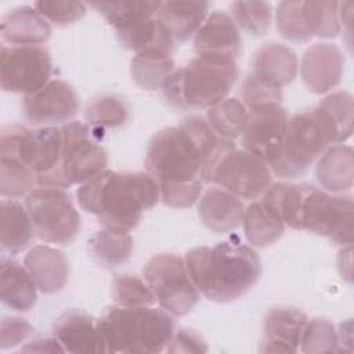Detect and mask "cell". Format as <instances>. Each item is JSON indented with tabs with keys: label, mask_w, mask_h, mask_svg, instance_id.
Masks as SVG:
<instances>
[{
	"label": "cell",
	"mask_w": 354,
	"mask_h": 354,
	"mask_svg": "<svg viewBox=\"0 0 354 354\" xmlns=\"http://www.w3.org/2000/svg\"><path fill=\"white\" fill-rule=\"evenodd\" d=\"M218 142L203 118L188 116L178 126L165 127L151 137L145 152L147 171L159 187L202 181L201 173Z\"/></svg>",
	"instance_id": "1"
},
{
	"label": "cell",
	"mask_w": 354,
	"mask_h": 354,
	"mask_svg": "<svg viewBox=\"0 0 354 354\" xmlns=\"http://www.w3.org/2000/svg\"><path fill=\"white\" fill-rule=\"evenodd\" d=\"M79 206L97 216L104 228L130 231L160 199L156 180L147 171L102 170L80 185Z\"/></svg>",
	"instance_id": "2"
},
{
	"label": "cell",
	"mask_w": 354,
	"mask_h": 354,
	"mask_svg": "<svg viewBox=\"0 0 354 354\" xmlns=\"http://www.w3.org/2000/svg\"><path fill=\"white\" fill-rule=\"evenodd\" d=\"M184 261L199 293L217 303L239 299L261 274L257 252L238 239L194 248L185 253Z\"/></svg>",
	"instance_id": "3"
},
{
	"label": "cell",
	"mask_w": 354,
	"mask_h": 354,
	"mask_svg": "<svg viewBox=\"0 0 354 354\" xmlns=\"http://www.w3.org/2000/svg\"><path fill=\"white\" fill-rule=\"evenodd\" d=\"M98 328L106 353H160L176 332L171 314L149 306H109L98 318Z\"/></svg>",
	"instance_id": "4"
},
{
	"label": "cell",
	"mask_w": 354,
	"mask_h": 354,
	"mask_svg": "<svg viewBox=\"0 0 354 354\" xmlns=\"http://www.w3.org/2000/svg\"><path fill=\"white\" fill-rule=\"evenodd\" d=\"M238 75L235 61L195 57L166 77L162 98L178 111L209 109L227 98Z\"/></svg>",
	"instance_id": "5"
},
{
	"label": "cell",
	"mask_w": 354,
	"mask_h": 354,
	"mask_svg": "<svg viewBox=\"0 0 354 354\" xmlns=\"http://www.w3.org/2000/svg\"><path fill=\"white\" fill-rule=\"evenodd\" d=\"M201 180L216 184L241 199L253 201L271 184V169L249 151L236 148L234 141L220 138L201 173Z\"/></svg>",
	"instance_id": "6"
},
{
	"label": "cell",
	"mask_w": 354,
	"mask_h": 354,
	"mask_svg": "<svg viewBox=\"0 0 354 354\" xmlns=\"http://www.w3.org/2000/svg\"><path fill=\"white\" fill-rule=\"evenodd\" d=\"M62 149L57 170L40 185L68 188L84 184L108 166V153L97 141L93 129L82 122L62 127Z\"/></svg>",
	"instance_id": "7"
},
{
	"label": "cell",
	"mask_w": 354,
	"mask_h": 354,
	"mask_svg": "<svg viewBox=\"0 0 354 354\" xmlns=\"http://www.w3.org/2000/svg\"><path fill=\"white\" fill-rule=\"evenodd\" d=\"M329 144L330 138L315 108L297 112L288 119L281 156L270 169L278 177H300Z\"/></svg>",
	"instance_id": "8"
},
{
	"label": "cell",
	"mask_w": 354,
	"mask_h": 354,
	"mask_svg": "<svg viewBox=\"0 0 354 354\" xmlns=\"http://www.w3.org/2000/svg\"><path fill=\"white\" fill-rule=\"evenodd\" d=\"M37 236L47 243L69 245L80 231V214L68 191L39 185L25 199Z\"/></svg>",
	"instance_id": "9"
},
{
	"label": "cell",
	"mask_w": 354,
	"mask_h": 354,
	"mask_svg": "<svg viewBox=\"0 0 354 354\" xmlns=\"http://www.w3.org/2000/svg\"><path fill=\"white\" fill-rule=\"evenodd\" d=\"M142 278L163 310L176 317L187 315L199 301L185 261L173 253H160L147 261Z\"/></svg>",
	"instance_id": "10"
},
{
	"label": "cell",
	"mask_w": 354,
	"mask_h": 354,
	"mask_svg": "<svg viewBox=\"0 0 354 354\" xmlns=\"http://www.w3.org/2000/svg\"><path fill=\"white\" fill-rule=\"evenodd\" d=\"M353 198L330 194L308 184L303 198L300 230L322 235L339 245L353 242Z\"/></svg>",
	"instance_id": "11"
},
{
	"label": "cell",
	"mask_w": 354,
	"mask_h": 354,
	"mask_svg": "<svg viewBox=\"0 0 354 354\" xmlns=\"http://www.w3.org/2000/svg\"><path fill=\"white\" fill-rule=\"evenodd\" d=\"M0 147L14 151L36 174L41 184L58 167L62 149V130L57 126L26 129L12 124L1 129Z\"/></svg>",
	"instance_id": "12"
},
{
	"label": "cell",
	"mask_w": 354,
	"mask_h": 354,
	"mask_svg": "<svg viewBox=\"0 0 354 354\" xmlns=\"http://www.w3.org/2000/svg\"><path fill=\"white\" fill-rule=\"evenodd\" d=\"M51 55L44 46H1L0 84L4 91L33 94L50 82Z\"/></svg>",
	"instance_id": "13"
},
{
	"label": "cell",
	"mask_w": 354,
	"mask_h": 354,
	"mask_svg": "<svg viewBox=\"0 0 354 354\" xmlns=\"http://www.w3.org/2000/svg\"><path fill=\"white\" fill-rule=\"evenodd\" d=\"M248 113V123L241 136L243 149L271 167L281 156L288 113L279 102L249 106Z\"/></svg>",
	"instance_id": "14"
},
{
	"label": "cell",
	"mask_w": 354,
	"mask_h": 354,
	"mask_svg": "<svg viewBox=\"0 0 354 354\" xmlns=\"http://www.w3.org/2000/svg\"><path fill=\"white\" fill-rule=\"evenodd\" d=\"M80 101L75 88L61 80L53 79L39 91L25 95L22 112L28 122L33 124L65 123L79 111Z\"/></svg>",
	"instance_id": "15"
},
{
	"label": "cell",
	"mask_w": 354,
	"mask_h": 354,
	"mask_svg": "<svg viewBox=\"0 0 354 354\" xmlns=\"http://www.w3.org/2000/svg\"><path fill=\"white\" fill-rule=\"evenodd\" d=\"M241 32L231 15L213 11L194 35L196 57L235 61L241 54Z\"/></svg>",
	"instance_id": "16"
},
{
	"label": "cell",
	"mask_w": 354,
	"mask_h": 354,
	"mask_svg": "<svg viewBox=\"0 0 354 354\" xmlns=\"http://www.w3.org/2000/svg\"><path fill=\"white\" fill-rule=\"evenodd\" d=\"M343 69V53L330 43L313 44L306 50L300 61L301 80L315 94H324L335 88L342 80Z\"/></svg>",
	"instance_id": "17"
},
{
	"label": "cell",
	"mask_w": 354,
	"mask_h": 354,
	"mask_svg": "<svg viewBox=\"0 0 354 354\" xmlns=\"http://www.w3.org/2000/svg\"><path fill=\"white\" fill-rule=\"evenodd\" d=\"M53 332L68 353H106L98 318L83 310L62 313L54 322Z\"/></svg>",
	"instance_id": "18"
},
{
	"label": "cell",
	"mask_w": 354,
	"mask_h": 354,
	"mask_svg": "<svg viewBox=\"0 0 354 354\" xmlns=\"http://www.w3.org/2000/svg\"><path fill=\"white\" fill-rule=\"evenodd\" d=\"M307 315L295 307H274L264 317V339L261 353H296Z\"/></svg>",
	"instance_id": "19"
},
{
	"label": "cell",
	"mask_w": 354,
	"mask_h": 354,
	"mask_svg": "<svg viewBox=\"0 0 354 354\" xmlns=\"http://www.w3.org/2000/svg\"><path fill=\"white\" fill-rule=\"evenodd\" d=\"M299 71L296 53L281 43H266L254 55L252 75L268 87L279 88L292 83Z\"/></svg>",
	"instance_id": "20"
},
{
	"label": "cell",
	"mask_w": 354,
	"mask_h": 354,
	"mask_svg": "<svg viewBox=\"0 0 354 354\" xmlns=\"http://www.w3.org/2000/svg\"><path fill=\"white\" fill-rule=\"evenodd\" d=\"M245 209L246 206L241 198L220 187H213L201 198L198 214L207 230L225 234L242 224Z\"/></svg>",
	"instance_id": "21"
},
{
	"label": "cell",
	"mask_w": 354,
	"mask_h": 354,
	"mask_svg": "<svg viewBox=\"0 0 354 354\" xmlns=\"http://www.w3.org/2000/svg\"><path fill=\"white\" fill-rule=\"evenodd\" d=\"M37 289L44 295L62 290L68 282L69 267L62 250L48 245L33 246L24 259Z\"/></svg>",
	"instance_id": "22"
},
{
	"label": "cell",
	"mask_w": 354,
	"mask_h": 354,
	"mask_svg": "<svg viewBox=\"0 0 354 354\" xmlns=\"http://www.w3.org/2000/svg\"><path fill=\"white\" fill-rule=\"evenodd\" d=\"M0 33L11 46H40L50 39L51 26L35 7L22 6L3 17Z\"/></svg>",
	"instance_id": "23"
},
{
	"label": "cell",
	"mask_w": 354,
	"mask_h": 354,
	"mask_svg": "<svg viewBox=\"0 0 354 354\" xmlns=\"http://www.w3.org/2000/svg\"><path fill=\"white\" fill-rule=\"evenodd\" d=\"M207 1H160L155 18L167 29L176 43H184L194 36L207 18Z\"/></svg>",
	"instance_id": "24"
},
{
	"label": "cell",
	"mask_w": 354,
	"mask_h": 354,
	"mask_svg": "<svg viewBox=\"0 0 354 354\" xmlns=\"http://www.w3.org/2000/svg\"><path fill=\"white\" fill-rule=\"evenodd\" d=\"M315 178L324 191L344 192L354 183V152L350 145L333 144L318 158Z\"/></svg>",
	"instance_id": "25"
},
{
	"label": "cell",
	"mask_w": 354,
	"mask_h": 354,
	"mask_svg": "<svg viewBox=\"0 0 354 354\" xmlns=\"http://www.w3.org/2000/svg\"><path fill=\"white\" fill-rule=\"evenodd\" d=\"M0 299L14 311H29L37 301V285L18 261L3 259L0 263Z\"/></svg>",
	"instance_id": "26"
},
{
	"label": "cell",
	"mask_w": 354,
	"mask_h": 354,
	"mask_svg": "<svg viewBox=\"0 0 354 354\" xmlns=\"http://www.w3.org/2000/svg\"><path fill=\"white\" fill-rule=\"evenodd\" d=\"M35 227L32 218L18 201H1V225L0 243L3 252L14 256L25 250L35 236Z\"/></svg>",
	"instance_id": "27"
},
{
	"label": "cell",
	"mask_w": 354,
	"mask_h": 354,
	"mask_svg": "<svg viewBox=\"0 0 354 354\" xmlns=\"http://www.w3.org/2000/svg\"><path fill=\"white\" fill-rule=\"evenodd\" d=\"M332 144H342L353 134L354 108L353 95L347 91H336L314 106Z\"/></svg>",
	"instance_id": "28"
},
{
	"label": "cell",
	"mask_w": 354,
	"mask_h": 354,
	"mask_svg": "<svg viewBox=\"0 0 354 354\" xmlns=\"http://www.w3.org/2000/svg\"><path fill=\"white\" fill-rule=\"evenodd\" d=\"M308 184H290V183H275L270 184L264 191L261 202L268 206L285 225L300 230V214L303 198Z\"/></svg>",
	"instance_id": "29"
},
{
	"label": "cell",
	"mask_w": 354,
	"mask_h": 354,
	"mask_svg": "<svg viewBox=\"0 0 354 354\" xmlns=\"http://www.w3.org/2000/svg\"><path fill=\"white\" fill-rule=\"evenodd\" d=\"M243 232L249 243L264 248L277 242L283 231L285 224L282 220L261 201L252 202L243 214Z\"/></svg>",
	"instance_id": "30"
},
{
	"label": "cell",
	"mask_w": 354,
	"mask_h": 354,
	"mask_svg": "<svg viewBox=\"0 0 354 354\" xmlns=\"http://www.w3.org/2000/svg\"><path fill=\"white\" fill-rule=\"evenodd\" d=\"M88 249L100 266L116 268L131 257L133 238L129 231L104 228L93 234Z\"/></svg>",
	"instance_id": "31"
},
{
	"label": "cell",
	"mask_w": 354,
	"mask_h": 354,
	"mask_svg": "<svg viewBox=\"0 0 354 354\" xmlns=\"http://www.w3.org/2000/svg\"><path fill=\"white\" fill-rule=\"evenodd\" d=\"M248 108L238 98H225L206 111V122L218 138L234 141L248 123Z\"/></svg>",
	"instance_id": "32"
},
{
	"label": "cell",
	"mask_w": 354,
	"mask_h": 354,
	"mask_svg": "<svg viewBox=\"0 0 354 354\" xmlns=\"http://www.w3.org/2000/svg\"><path fill=\"white\" fill-rule=\"evenodd\" d=\"M160 1H93L97 10L116 32L124 30L147 18L155 17Z\"/></svg>",
	"instance_id": "33"
},
{
	"label": "cell",
	"mask_w": 354,
	"mask_h": 354,
	"mask_svg": "<svg viewBox=\"0 0 354 354\" xmlns=\"http://www.w3.org/2000/svg\"><path fill=\"white\" fill-rule=\"evenodd\" d=\"M36 174L11 149L0 147V194L4 198H19L29 194Z\"/></svg>",
	"instance_id": "34"
},
{
	"label": "cell",
	"mask_w": 354,
	"mask_h": 354,
	"mask_svg": "<svg viewBox=\"0 0 354 354\" xmlns=\"http://www.w3.org/2000/svg\"><path fill=\"white\" fill-rule=\"evenodd\" d=\"M173 71V58L158 54H136L130 64L133 80L148 91L160 88L162 83Z\"/></svg>",
	"instance_id": "35"
},
{
	"label": "cell",
	"mask_w": 354,
	"mask_h": 354,
	"mask_svg": "<svg viewBox=\"0 0 354 354\" xmlns=\"http://www.w3.org/2000/svg\"><path fill=\"white\" fill-rule=\"evenodd\" d=\"M129 108L124 100L115 94L94 98L84 109V119L93 130L119 127L126 123Z\"/></svg>",
	"instance_id": "36"
},
{
	"label": "cell",
	"mask_w": 354,
	"mask_h": 354,
	"mask_svg": "<svg viewBox=\"0 0 354 354\" xmlns=\"http://www.w3.org/2000/svg\"><path fill=\"white\" fill-rule=\"evenodd\" d=\"M303 11L307 26L313 36L330 39L336 37L342 32L337 1H303Z\"/></svg>",
	"instance_id": "37"
},
{
	"label": "cell",
	"mask_w": 354,
	"mask_h": 354,
	"mask_svg": "<svg viewBox=\"0 0 354 354\" xmlns=\"http://www.w3.org/2000/svg\"><path fill=\"white\" fill-rule=\"evenodd\" d=\"M231 14L238 28L254 37L266 35L272 19L271 4L264 1H234Z\"/></svg>",
	"instance_id": "38"
},
{
	"label": "cell",
	"mask_w": 354,
	"mask_h": 354,
	"mask_svg": "<svg viewBox=\"0 0 354 354\" xmlns=\"http://www.w3.org/2000/svg\"><path fill=\"white\" fill-rule=\"evenodd\" d=\"M112 297L122 307H145L156 301L145 279L130 272L115 275L112 281Z\"/></svg>",
	"instance_id": "39"
},
{
	"label": "cell",
	"mask_w": 354,
	"mask_h": 354,
	"mask_svg": "<svg viewBox=\"0 0 354 354\" xmlns=\"http://www.w3.org/2000/svg\"><path fill=\"white\" fill-rule=\"evenodd\" d=\"M301 351L307 354H326L337 351L339 337L335 325L325 318L307 321L301 335Z\"/></svg>",
	"instance_id": "40"
},
{
	"label": "cell",
	"mask_w": 354,
	"mask_h": 354,
	"mask_svg": "<svg viewBox=\"0 0 354 354\" xmlns=\"http://www.w3.org/2000/svg\"><path fill=\"white\" fill-rule=\"evenodd\" d=\"M275 21L281 36L290 41L306 43L313 37L304 18L303 1L279 3L277 7Z\"/></svg>",
	"instance_id": "41"
},
{
	"label": "cell",
	"mask_w": 354,
	"mask_h": 354,
	"mask_svg": "<svg viewBox=\"0 0 354 354\" xmlns=\"http://www.w3.org/2000/svg\"><path fill=\"white\" fill-rule=\"evenodd\" d=\"M35 8L50 22L58 26H66L82 19L87 6L82 1H36Z\"/></svg>",
	"instance_id": "42"
},
{
	"label": "cell",
	"mask_w": 354,
	"mask_h": 354,
	"mask_svg": "<svg viewBox=\"0 0 354 354\" xmlns=\"http://www.w3.org/2000/svg\"><path fill=\"white\" fill-rule=\"evenodd\" d=\"M242 102L246 108L267 104V102H279L282 101V90L272 88L257 80L252 73H249L241 88Z\"/></svg>",
	"instance_id": "43"
},
{
	"label": "cell",
	"mask_w": 354,
	"mask_h": 354,
	"mask_svg": "<svg viewBox=\"0 0 354 354\" xmlns=\"http://www.w3.org/2000/svg\"><path fill=\"white\" fill-rule=\"evenodd\" d=\"M202 181L191 184H176L159 187L160 199L165 205L176 209H185L192 206L202 192Z\"/></svg>",
	"instance_id": "44"
},
{
	"label": "cell",
	"mask_w": 354,
	"mask_h": 354,
	"mask_svg": "<svg viewBox=\"0 0 354 354\" xmlns=\"http://www.w3.org/2000/svg\"><path fill=\"white\" fill-rule=\"evenodd\" d=\"M33 333V326L21 317H4L0 324V348H11L25 342Z\"/></svg>",
	"instance_id": "45"
},
{
	"label": "cell",
	"mask_w": 354,
	"mask_h": 354,
	"mask_svg": "<svg viewBox=\"0 0 354 354\" xmlns=\"http://www.w3.org/2000/svg\"><path fill=\"white\" fill-rule=\"evenodd\" d=\"M169 353H205L207 346L205 339L194 329H178L167 347Z\"/></svg>",
	"instance_id": "46"
},
{
	"label": "cell",
	"mask_w": 354,
	"mask_h": 354,
	"mask_svg": "<svg viewBox=\"0 0 354 354\" xmlns=\"http://www.w3.org/2000/svg\"><path fill=\"white\" fill-rule=\"evenodd\" d=\"M21 351L24 353H65V348L62 347V344L59 343V340L54 336V337H48V336H43V337H36L33 340H30L29 343H26Z\"/></svg>",
	"instance_id": "47"
}]
</instances>
